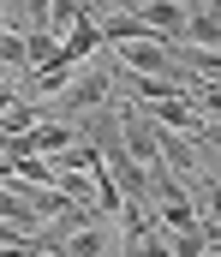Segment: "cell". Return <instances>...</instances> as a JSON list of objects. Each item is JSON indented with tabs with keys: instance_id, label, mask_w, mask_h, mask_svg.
<instances>
[{
	"instance_id": "1",
	"label": "cell",
	"mask_w": 221,
	"mask_h": 257,
	"mask_svg": "<svg viewBox=\"0 0 221 257\" xmlns=\"http://www.w3.org/2000/svg\"><path fill=\"white\" fill-rule=\"evenodd\" d=\"M197 6H209V0H144L138 6V24H144L149 36H161V42H185V30H191V18H197Z\"/></svg>"
},
{
	"instance_id": "2",
	"label": "cell",
	"mask_w": 221,
	"mask_h": 257,
	"mask_svg": "<svg viewBox=\"0 0 221 257\" xmlns=\"http://www.w3.org/2000/svg\"><path fill=\"white\" fill-rule=\"evenodd\" d=\"M126 257H179V251H173V239L155 227V233H144V239H132V245H126Z\"/></svg>"
},
{
	"instance_id": "3",
	"label": "cell",
	"mask_w": 221,
	"mask_h": 257,
	"mask_svg": "<svg viewBox=\"0 0 221 257\" xmlns=\"http://www.w3.org/2000/svg\"><path fill=\"white\" fill-rule=\"evenodd\" d=\"M215 6H221V0H215Z\"/></svg>"
}]
</instances>
